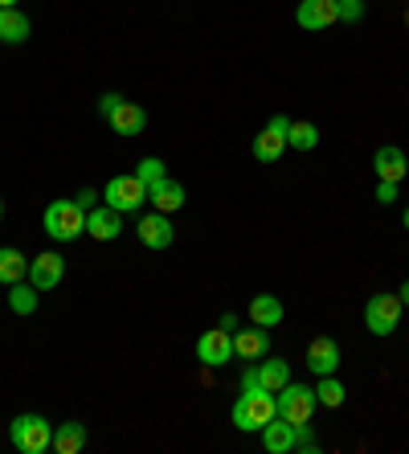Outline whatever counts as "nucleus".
<instances>
[{
	"instance_id": "412c9836",
	"label": "nucleus",
	"mask_w": 409,
	"mask_h": 454,
	"mask_svg": "<svg viewBox=\"0 0 409 454\" xmlns=\"http://www.w3.org/2000/svg\"><path fill=\"white\" fill-rule=\"evenodd\" d=\"M254 369H258V385H263V389H271V393H279L287 380H291V364H287V360H279V356H263Z\"/></svg>"
},
{
	"instance_id": "f257e3e1",
	"label": "nucleus",
	"mask_w": 409,
	"mask_h": 454,
	"mask_svg": "<svg viewBox=\"0 0 409 454\" xmlns=\"http://www.w3.org/2000/svg\"><path fill=\"white\" fill-rule=\"evenodd\" d=\"M233 426L238 430H246V434H254V430H263L271 418H279V397H274L271 389H241V397L233 402Z\"/></svg>"
},
{
	"instance_id": "a878e982",
	"label": "nucleus",
	"mask_w": 409,
	"mask_h": 454,
	"mask_svg": "<svg viewBox=\"0 0 409 454\" xmlns=\"http://www.w3.org/2000/svg\"><path fill=\"white\" fill-rule=\"evenodd\" d=\"M344 385H340L336 380V372H332V377H319V385H315V402L324 405V410H340V405H344Z\"/></svg>"
},
{
	"instance_id": "4468645a",
	"label": "nucleus",
	"mask_w": 409,
	"mask_h": 454,
	"mask_svg": "<svg viewBox=\"0 0 409 454\" xmlns=\"http://www.w3.org/2000/svg\"><path fill=\"white\" fill-rule=\"evenodd\" d=\"M233 356L238 360H263L271 356V328H241L238 336H233Z\"/></svg>"
},
{
	"instance_id": "f704fd0d",
	"label": "nucleus",
	"mask_w": 409,
	"mask_h": 454,
	"mask_svg": "<svg viewBox=\"0 0 409 454\" xmlns=\"http://www.w3.org/2000/svg\"><path fill=\"white\" fill-rule=\"evenodd\" d=\"M401 222H405V230H409V205H405V213H401Z\"/></svg>"
},
{
	"instance_id": "f03ea898",
	"label": "nucleus",
	"mask_w": 409,
	"mask_h": 454,
	"mask_svg": "<svg viewBox=\"0 0 409 454\" xmlns=\"http://www.w3.org/2000/svg\"><path fill=\"white\" fill-rule=\"evenodd\" d=\"M9 438L21 454H45L53 450V426L45 422L42 413H17L9 426Z\"/></svg>"
},
{
	"instance_id": "7ed1b4c3",
	"label": "nucleus",
	"mask_w": 409,
	"mask_h": 454,
	"mask_svg": "<svg viewBox=\"0 0 409 454\" xmlns=\"http://www.w3.org/2000/svg\"><path fill=\"white\" fill-rule=\"evenodd\" d=\"M42 225L53 242H74L78 233H86V209L78 201H50Z\"/></svg>"
},
{
	"instance_id": "423d86ee",
	"label": "nucleus",
	"mask_w": 409,
	"mask_h": 454,
	"mask_svg": "<svg viewBox=\"0 0 409 454\" xmlns=\"http://www.w3.org/2000/svg\"><path fill=\"white\" fill-rule=\"evenodd\" d=\"M103 197H106L103 205H111L115 213H139V205L147 201V184L136 172H131V176H111Z\"/></svg>"
},
{
	"instance_id": "a211bd4d",
	"label": "nucleus",
	"mask_w": 409,
	"mask_h": 454,
	"mask_svg": "<svg viewBox=\"0 0 409 454\" xmlns=\"http://www.w3.org/2000/svg\"><path fill=\"white\" fill-rule=\"evenodd\" d=\"M373 168H377L381 180H393V184H401L409 172V160L401 148H393V144H385V148H377V156H373Z\"/></svg>"
},
{
	"instance_id": "39448f33",
	"label": "nucleus",
	"mask_w": 409,
	"mask_h": 454,
	"mask_svg": "<svg viewBox=\"0 0 409 454\" xmlns=\"http://www.w3.org/2000/svg\"><path fill=\"white\" fill-rule=\"evenodd\" d=\"M279 397V418H287L291 426H303L311 422V413H315V389H307V385H295V380H287L283 389L274 393Z\"/></svg>"
},
{
	"instance_id": "cd10ccee",
	"label": "nucleus",
	"mask_w": 409,
	"mask_h": 454,
	"mask_svg": "<svg viewBox=\"0 0 409 454\" xmlns=\"http://www.w3.org/2000/svg\"><path fill=\"white\" fill-rule=\"evenodd\" d=\"M336 9H340V21H360L365 17V0H336Z\"/></svg>"
},
{
	"instance_id": "b1692460",
	"label": "nucleus",
	"mask_w": 409,
	"mask_h": 454,
	"mask_svg": "<svg viewBox=\"0 0 409 454\" xmlns=\"http://www.w3.org/2000/svg\"><path fill=\"white\" fill-rule=\"evenodd\" d=\"M250 319L258 328H279L283 324V303L274 295H254L250 299Z\"/></svg>"
},
{
	"instance_id": "6ab92c4d",
	"label": "nucleus",
	"mask_w": 409,
	"mask_h": 454,
	"mask_svg": "<svg viewBox=\"0 0 409 454\" xmlns=\"http://www.w3.org/2000/svg\"><path fill=\"white\" fill-rule=\"evenodd\" d=\"M33 33V21L21 9H0V42L4 45H25Z\"/></svg>"
},
{
	"instance_id": "473e14b6",
	"label": "nucleus",
	"mask_w": 409,
	"mask_h": 454,
	"mask_svg": "<svg viewBox=\"0 0 409 454\" xmlns=\"http://www.w3.org/2000/svg\"><path fill=\"white\" fill-rule=\"evenodd\" d=\"M397 295H401V303L409 307V278H405V283H401V291H397Z\"/></svg>"
},
{
	"instance_id": "9b49d317",
	"label": "nucleus",
	"mask_w": 409,
	"mask_h": 454,
	"mask_svg": "<svg viewBox=\"0 0 409 454\" xmlns=\"http://www.w3.org/2000/svg\"><path fill=\"white\" fill-rule=\"evenodd\" d=\"M295 21L303 25V29L319 33L340 21V9H336V0H303V4L295 9Z\"/></svg>"
},
{
	"instance_id": "c756f323",
	"label": "nucleus",
	"mask_w": 409,
	"mask_h": 454,
	"mask_svg": "<svg viewBox=\"0 0 409 454\" xmlns=\"http://www.w3.org/2000/svg\"><path fill=\"white\" fill-rule=\"evenodd\" d=\"M397 189H401V184H393V180H381L377 201H381V205H393V201H397Z\"/></svg>"
},
{
	"instance_id": "c9c22d12",
	"label": "nucleus",
	"mask_w": 409,
	"mask_h": 454,
	"mask_svg": "<svg viewBox=\"0 0 409 454\" xmlns=\"http://www.w3.org/2000/svg\"><path fill=\"white\" fill-rule=\"evenodd\" d=\"M0 222H4V201H0Z\"/></svg>"
},
{
	"instance_id": "c85d7f7f",
	"label": "nucleus",
	"mask_w": 409,
	"mask_h": 454,
	"mask_svg": "<svg viewBox=\"0 0 409 454\" xmlns=\"http://www.w3.org/2000/svg\"><path fill=\"white\" fill-rule=\"evenodd\" d=\"M119 103H123V95H115V90H111V95H103V98H98V115L111 119V115H115V106H119Z\"/></svg>"
},
{
	"instance_id": "f8f14e48",
	"label": "nucleus",
	"mask_w": 409,
	"mask_h": 454,
	"mask_svg": "<svg viewBox=\"0 0 409 454\" xmlns=\"http://www.w3.org/2000/svg\"><path fill=\"white\" fill-rule=\"evenodd\" d=\"M86 233L95 242H115L119 233H123V213H115L111 205H95V209L86 213Z\"/></svg>"
},
{
	"instance_id": "f3484780",
	"label": "nucleus",
	"mask_w": 409,
	"mask_h": 454,
	"mask_svg": "<svg viewBox=\"0 0 409 454\" xmlns=\"http://www.w3.org/2000/svg\"><path fill=\"white\" fill-rule=\"evenodd\" d=\"M106 123H111V131H115V136H123V139L127 136H139V131L147 127V111L139 103H127V98H123V103L115 106V115L106 119Z\"/></svg>"
},
{
	"instance_id": "dca6fc26",
	"label": "nucleus",
	"mask_w": 409,
	"mask_h": 454,
	"mask_svg": "<svg viewBox=\"0 0 409 454\" xmlns=\"http://www.w3.org/2000/svg\"><path fill=\"white\" fill-rule=\"evenodd\" d=\"M263 446L271 454H291L295 450V434H299V426H291L287 418H271V422L263 426Z\"/></svg>"
},
{
	"instance_id": "5701e85b",
	"label": "nucleus",
	"mask_w": 409,
	"mask_h": 454,
	"mask_svg": "<svg viewBox=\"0 0 409 454\" xmlns=\"http://www.w3.org/2000/svg\"><path fill=\"white\" fill-rule=\"evenodd\" d=\"M83 446H86V426L83 422L53 426V450H58V454H78Z\"/></svg>"
},
{
	"instance_id": "393cba45",
	"label": "nucleus",
	"mask_w": 409,
	"mask_h": 454,
	"mask_svg": "<svg viewBox=\"0 0 409 454\" xmlns=\"http://www.w3.org/2000/svg\"><path fill=\"white\" fill-rule=\"evenodd\" d=\"M287 148H295V152L319 148V127L307 123V119H291V127H287Z\"/></svg>"
},
{
	"instance_id": "7c9ffc66",
	"label": "nucleus",
	"mask_w": 409,
	"mask_h": 454,
	"mask_svg": "<svg viewBox=\"0 0 409 454\" xmlns=\"http://www.w3.org/2000/svg\"><path fill=\"white\" fill-rule=\"evenodd\" d=\"M74 201H78L86 213H90V209H95V205H98V192H95V189H83V192H78V197H74Z\"/></svg>"
},
{
	"instance_id": "2f4dec72",
	"label": "nucleus",
	"mask_w": 409,
	"mask_h": 454,
	"mask_svg": "<svg viewBox=\"0 0 409 454\" xmlns=\"http://www.w3.org/2000/svg\"><path fill=\"white\" fill-rule=\"evenodd\" d=\"M221 328L233 332V328H238V316H230V311H225V316H221Z\"/></svg>"
},
{
	"instance_id": "4be33fe9",
	"label": "nucleus",
	"mask_w": 409,
	"mask_h": 454,
	"mask_svg": "<svg viewBox=\"0 0 409 454\" xmlns=\"http://www.w3.org/2000/svg\"><path fill=\"white\" fill-rule=\"evenodd\" d=\"M37 303H42V291H37L29 278H21V283L9 286V311H12V316H33V311H37Z\"/></svg>"
},
{
	"instance_id": "aec40b11",
	"label": "nucleus",
	"mask_w": 409,
	"mask_h": 454,
	"mask_svg": "<svg viewBox=\"0 0 409 454\" xmlns=\"http://www.w3.org/2000/svg\"><path fill=\"white\" fill-rule=\"evenodd\" d=\"M29 278V258L17 246H0V286H12Z\"/></svg>"
},
{
	"instance_id": "0eeeda50",
	"label": "nucleus",
	"mask_w": 409,
	"mask_h": 454,
	"mask_svg": "<svg viewBox=\"0 0 409 454\" xmlns=\"http://www.w3.org/2000/svg\"><path fill=\"white\" fill-rule=\"evenodd\" d=\"M287 127H291L287 115H271V123L258 131V139H254V160L258 164H274L287 152Z\"/></svg>"
},
{
	"instance_id": "20e7f679",
	"label": "nucleus",
	"mask_w": 409,
	"mask_h": 454,
	"mask_svg": "<svg viewBox=\"0 0 409 454\" xmlns=\"http://www.w3.org/2000/svg\"><path fill=\"white\" fill-rule=\"evenodd\" d=\"M401 295H393V291H381V295L368 299L365 307V324L373 336H393V332L401 328Z\"/></svg>"
},
{
	"instance_id": "bb28decb",
	"label": "nucleus",
	"mask_w": 409,
	"mask_h": 454,
	"mask_svg": "<svg viewBox=\"0 0 409 454\" xmlns=\"http://www.w3.org/2000/svg\"><path fill=\"white\" fill-rule=\"evenodd\" d=\"M136 176L144 180V184H156V180L169 176V168H164V160L160 156H144L139 160V168H136Z\"/></svg>"
},
{
	"instance_id": "ddd939ff",
	"label": "nucleus",
	"mask_w": 409,
	"mask_h": 454,
	"mask_svg": "<svg viewBox=\"0 0 409 454\" xmlns=\"http://www.w3.org/2000/svg\"><path fill=\"white\" fill-rule=\"evenodd\" d=\"M307 369L315 377H332L340 369V344L332 336H315L311 348H307Z\"/></svg>"
},
{
	"instance_id": "6e6552de",
	"label": "nucleus",
	"mask_w": 409,
	"mask_h": 454,
	"mask_svg": "<svg viewBox=\"0 0 409 454\" xmlns=\"http://www.w3.org/2000/svg\"><path fill=\"white\" fill-rule=\"evenodd\" d=\"M66 278V258L58 250H42L37 258H29V283L37 291H53Z\"/></svg>"
},
{
	"instance_id": "2eb2a0df",
	"label": "nucleus",
	"mask_w": 409,
	"mask_h": 454,
	"mask_svg": "<svg viewBox=\"0 0 409 454\" xmlns=\"http://www.w3.org/2000/svg\"><path fill=\"white\" fill-rule=\"evenodd\" d=\"M147 201L156 205L160 213H177V209H185V184L180 180H172V176H164V180H156V184H147Z\"/></svg>"
},
{
	"instance_id": "1a4fd4ad",
	"label": "nucleus",
	"mask_w": 409,
	"mask_h": 454,
	"mask_svg": "<svg viewBox=\"0 0 409 454\" xmlns=\"http://www.w3.org/2000/svg\"><path fill=\"white\" fill-rule=\"evenodd\" d=\"M197 360L201 364H209V369H221V364H230L233 360V332L225 328H213L197 340Z\"/></svg>"
},
{
	"instance_id": "9d476101",
	"label": "nucleus",
	"mask_w": 409,
	"mask_h": 454,
	"mask_svg": "<svg viewBox=\"0 0 409 454\" xmlns=\"http://www.w3.org/2000/svg\"><path fill=\"white\" fill-rule=\"evenodd\" d=\"M139 233V242L147 246V250H169L172 238H177V230H172V213H147V217H139L136 225Z\"/></svg>"
},
{
	"instance_id": "72a5a7b5",
	"label": "nucleus",
	"mask_w": 409,
	"mask_h": 454,
	"mask_svg": "<svg viewBox=\"0 0 409 454\" xmlns=\"http://www.w3.org/2000/svg\"><path fill=\"white\" fill-rule=\"evenodd\" d=\"M0 9H17V0H0Z\"/></svg>"
}]
</instances>
